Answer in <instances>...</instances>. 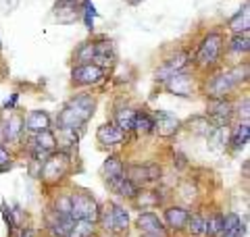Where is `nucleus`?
I'll return each mask as SVG.
<instances>
[{
  "label": "nucleus",
  "mask_w": 250,
  "mask_h": 237,
  "mask_svg": "<svg viewBox=\"0 0 250 237\" xmlns=\"http://www.w3.org/2000/svg\"><path fill=\"white\" fill-rule=\"evenodd\" d=\"M175 158H173V164H177V169H184V167H188V158L182 154V152H177V154H173Z\"/></svg>",
  "instance_id": "4c0bfd02"
},
{
  "label": "nucleus",
  "mask_w": 250,
  "mask_h": 237,
  "mask_svg": "<svg viewBox=\"0 0 250 237\" xmlns=\"http://www.w3.org/2000/svg\"><path fill=\"white\" fill-rule=\"evenodd\" d=\"M228 29L231 34H248V29H250V6H248V2L228 21Z\"/></svg>",
  "instance_id": "b1692460"
},
{
  "label": "nucleus",
  "mask_w": 250,
  "mask_h": 237,
  "mask_svg": "<svg viewBox=\"0 0 250 237\" xmlns=\"http://www.w3.org/2000/svg\"><path fill=\"white\" fill-rule=\"evenodd\" d=\"M106 187H108V192H111L113 196L121 198V200H134L136 194H138V187L131 183V181L125 177V175L106 181Z\"/></svg>",
  "instance_id": "a211bd4d"
},
{
  "label": "nucleus",
  "mask_w": 250,
  "mask_h": 237,
  "mask_svg": "<svg viewBox=\"0 0 250 237\" xmlns=\"http://www.w3.org/2000/svg\"><path fill=\"white\" fill-rule=\"evenodd\" d=\"M23 127L29 133H38V131H46L52 127V118L46 110H29L23 117Z\"/></svg>",
  "instance_id": "f3484780"
},
{
  "label": "nucleus",
  "mask_w": 250,
  "mask_h": 237,
  "mask_svg": "<svg viewBox=\"0 0 250 237\" xmlns=\"http://www.w3.org/2000/svg\"><path fill=\"white\" fill-rule=\"evenodd\" d=\"M88 62H94V40H88V42L80 44L73 52V67L88 65Z\"/></svg>",
  "instance_id": "7c9ffc66"
},
{
  "label": "nucleus",
  "mask_w": 250,
  "mask_h": 237,
  "mask_svg": "<svg viewBox=\"0 0 250 237\" xmlns=\"http://www.w3.org/2000/svg\"><path fill=\"white\" fill-rule=\"evenodd\" d=\"M184 231L190 237H205V215L190 210V217H188V223H186Z\"/></svg>",
  "instance_id": "c756f323"
},
{
  "label": "nucleus",
  "mask_w": 250,
  "mask_h": 237,
  "mask_svg": "<svg viewBox=\"0 0 250 237\" xmlns=\"http://www.w3.org/2000/svg\"><path fill=\"white\" fill-rule=\"evenodd\" d=\"M50 210L62 217H71V196L69 194H59L50 202Z\"/></svg>",
  "instance_id": "72a5a7b5"
},
{
  "label": "nucleus",
  "mask_w": 250,
  "mask_h": 237,
  "mask_svg": "<svg viewBox=\"0 0 250 237\" xmlns=\"http://www.w3.org/2000/svg\"><path fill=\"white\" fill-rule=\"evenodd\" d=\"M134 131L138 136H148V133L154 131V121L152 115L146 113V110H138L136 113V121H134Z\"/></svg>",
  "instance_id": "2f4dec72"
},
{
  "label": "nucleus",
  "mask_w": 250,
  "mask_h": 237,
  "mask_svg": "<svg viewBox=\"0 0 250 237\" xmlns=\"http://www.w3.org/2000/svg\"><path fill=\"white\" fill-rule=\"evenodd\" d=\"M246 235V223L242 220L238 212H228L223 215V231L221 237H244Z\"/></svg>",
  "instance_id": "4be33fe9"
},
{
  "label": "nucleus",
  "mask_w": 250,
  "mask_h": 237,
  "mask_svg": "<svg viewBox=\"0 0 250 237\" xmlns=\"http://www.w3.org/2000/svg\"><path fill=\"white\" fill-rule=\"evenodd\" d=\"M208 148L215 152H225L229 148V127H217L208 133Z\"/></svg>",
  "instance_id": "bb28decb"
},
{
  "label": "nucleus",
  "mask_w": 250,
  "mask_h": 237,
  "mask_svg": "<svg viewBox=\"0 0 250 237\" xmlns=\"http://www.w3.org/2000/svg\"><path fill=\"white\" fill-rule=\"evenodd\" d=\"M205 117L208 118L210 127H229L233 121V102L231 98H207Z\"/></svg>",
  "instance_id": "0eeeda50"
},
{
  "label": "nucleus",
  "mask_w": 250,
  "mask_h": 237,
  "mask_svg": "<svg viewBox=\"0 0 250 237\" xmlns=\"http://www.w3.org/2000/svg\"><path fill=\"white\" fill-rule=\"evenodd\" d=\"M23 131H25V127H23V117L19 113H15L2 123V139L9 141V144L19 141L23 138Z\"/></svg>",
  "instance_id": "412c9836"
},
{
  "label": "nucleus",
  "mask_w": 250,
  "mask_h": 237,
  "mask_svg": "<svg viewBox=\"0 0 250 237\" xmlns=\"http://www.w3.org/2000/svg\"><path fill=\"white\" fill-rule=\"evenodd\" d=\"M82 15H83V21H85V27L92 29L94 27V17H96V9H94V4L90 2V0H85L83 9H82Z\"/></svg>",
  "instance_id": "e433bc0d"
},
{
  "label": "nucleus",
  "mask_w": 250,
  "mask_h": 237,
  "mask_svg": "<svg viewBox=\"0 0 250 237\" xmlns=\"http://www.w3.org/2000/svg\"><path fill=\"white\" fill-rule=\"evenodd\" d=\"M75 220L71 217H62V215H57L48 208L46 212V231H48L50 237H67L69 231H71Z\"/></svg>",
  "instance_id": "2eb2a0df"
},
{
  "label": "nucleus",
  "mask_w": 250,
  "mask_h": 237,
  "mask_svg": "<svg viewBox=\"0 0 250 237\" xmlns=\"http://www.w3.org/2000/svg\"><path fill=\"white\" fill-rule=\"evenodd\" d=\"M96 231H98L96 223H90V220H75L67 237H96Z\"/></svg>",
  "instance_id": "473e14b6"
},
{
  "label": "nucleus",
  "mask_w": 250,
  "mask_h": 237,
  "mask_svg": "<svg viewBox=\"0 0 250 237\" xmlns=\"http://www.w3.org/2000/svg\"><path fill=\"white\" fill-rule=\"evenodd\" d=\"M188 217H190V210L179 206V204H171L163 210V223H165L167 231H173V233H182L186 229V223H188Z\"/></svg>",
  "instance_id": "ddd939ff"
},
{
  "label": "nucleus",
  "mask_w": 250,
  "mask_h": 237,
  "mask_svg": "<svg viewBox=\"0 0 250 237\" xmlns=\"http://www.w3.org/2000/svg\"><path fill=\"white\" fill-rule=\"evenodd\" d=\"M225 48H228L229 52H233V54H248V50H250V36L248 34H233L228 42H225Z\"/></svg>",
  "instance_id": "c85d7f7f"
},
{
  "label": "nucleus",
  "mask_w": 250,
  "mask_h": 237,
  "mask_svg": "<svg viewBox=\"0 0 250 237\" xmlns=\"http://www.w3.org/2000/svg\"><path fill=\"white\" fill-rule=\"evenodd\" d=\"M0 50H2V44H0Z\"/></svg>",
  "instance_id": "a19ab883"
},
{
  "label": "nucleus",
  "mask_w": 250,
  "mask_h": 237,
  "mask_svg": "<svg viewBox=\"0 0 250 237\" xmlns=\"http://www.w3.org/2000/svg\"><path fill=\"white\" fill-rule=\"evenodd\" d=\"M165 88L175 94V96H182V98H190L196 94L198 90V83H196V75L190 73V71H179V73H175L173 77L169 79V81L165 83Z\"/></svg>",
  "instance_id": "9d476101"
},
{
  "label": "nucleus",
  "mask_w": 250,
  "mask_h": 237,
  "mask_svg": "<svg viewBox=\"0 0 250 237\" xmlns=\"http://www.w3.org/2000/svg\"><path fill=\"white\" fill-rule=\"evenodd\" d=\"M223 231V212L213 210L205 217V237H221Z\"/></svg>",
  "instance_id": "cd10ccee"
},
{
  "label": "nucleus",
  "mask_w": 250,
  "mask_h": 237,
  "mask_svg": "<svg viewBox=\"0 0 250 237\" xmlns=\"http://www.w3.org/2000/svg\"><path fill=\"white\" fill-rule=\"evenodd\" d=\"M136 108L131 106H117L115 113H113V123L125 133H131L134 131V121H136Z\"/></svg>",
  "instance_id": "5701e85b"
},
{
  "label": "nucleus",
  "mask_w": 250,
  "mask_h": 237,
  "mask_svg": "<svg viewBox=\"0 0 250 237\" xmlns=\"http://www.w3.org/2000/svg\"><path fill=\"white\" fill-rule=\"evenodd\" d=\"M248 81V65H236L231 69L215 71L210 77L202 83L207 98H231L238 92L242 83Z\"/></svg>",
  "instance_id": "f03ea898"
},
{
  "label": "nucleus",
  "mask_w": 250,
  "mask_h": 237,
  "mask_svg": "<svg viewBox=\"0 0 250 237\" xmlns=\"http://www.w3.org/2000/svg\"><path fill=\"white\" fill-rule=\"evenodd\" d=\"M117 60V48L115 42L111 38H100L94 40V65L103 67L106 71V67H113Z\"/></svg>",
  "instance_id": "f8f14e48"
},
{
  "label": "nucleus",
  "mask_w": 250,
  "mask_h": 237,
  "mask_svg": "<svg viewBox=\"0 0 250 237\" xmlns=\"http://www.w3.org/2000/svg\"><path fill=\"white\" fill-rule=\"evenodd\" d=\"M106 71L103 67L88 62V65H75L71 69V85L75 88H90V85H98L104 79Z\"/></svg>",
  "instance_id": "6e6552de"
},
{
  "label": "nucleus",
  "mask_w": 250,
  "mask_h": 237,
  "mask_svg": "<svg viewBox=\"0 0 250 237\" xmlns=\"http://www.w3.org/2000/svg\"><path fill=\"white\" fill-rule=\"evenodd\" d=\"M125 2H129V4H134V6H136V4L142 2V0H125Z\"/></svg>",
  "instance_id": "ea45409f"
},
{
  "label": "nucleus",
  "mask_w": 250,
  "mask_h": 237,
  "mask_svg": "<svg viewBox=\"0 0 250 237\" xmlns=\"http://www.w3.org/2000/svg\"><path fill=\"white\" fill-rule=\"evenodd\" d=\"M125 177L138 189L152 187L163 179V167L159 162H136V164H125Z\"/></svg>",
  "instance_id": "39448f33"
},
{
  "label": "nucleus",
  "mask_w": 250,
  "mask_h": 237,
  "mask_svg": "<svg viewBox=\"0 0 250 237\" xmlns=\"http://www.w3.org/2000/svg\"><path fill=\"white\" fill-rule=\"evenodd\" d=\"M250 139V125L248 121H236L229 125V148L231 152H240L242 148H246Z\"/></svg>",
  "instance_id": "dca6fc26"
},
{
  "label": "nucleus",
  "mask_w": 250,
  "mask_h": 237,
  "mask_svg": "<svg viewBox=\"0 0 250 237\" xmlns=\"http://www.w3.org/2000/svg\"><path fill=\"white\" fill-rule=\"evenodd\" d=\"M127 136H129V133L121 131L115 123H103L96 129V139H98L100 148H115V146H119V144H123V141H127Z\"/></svg>",
  "instance_id": "4468645a"
},
{
  "label": "nucleus",
  "mask_w": 250,
  "mask_h": 237,
  "mask_svg": "<svg viewBox=\"0 0 250 237\" xmlns=\"http://www.w3.org/2000/svg\"><path fill=\"white\" fill-rule=\"evenodd\" d=\"M11 167H13V154H11V150L0 141V173L9 171Z\"/></svg>",
  "instance_id": "c9c22d12"
},
{
  "label": "nucleus",
  "mask_w": 250,
  "mask_h": 237,
  "mask_svg": "<svg viewBox=\"0 0 250 237\" xmlns=\"http://www.w3.org/2000/svg\"><path fill=\"white\" fill-rule=\"evenodd\" d=\"M223 50H225V36L219 29H210L208 34L202 38V42L196 50V57L192 60L196 67L202 71H213L219 62L223 60Z\"/></svg>",
  "instance_id": "7ed1b4c3"
},
{
  "label": "nucleus",
  "mask_w": 250,
  "mask_h": 237,
  "mask_svg": "<svg viewBox=\"0 0 250 237\" xmlns=\"http://www.w3.org/2000/svg\"><path fill=\"white\" fill-rule=\"evenodd\" d=\"M94 113H96V98L92 94H75L57 115V127L80 133L94 117Z\"/></svg>",
  "instance_id": "f257e3e1"
},
{
  "label": "nucleus",
  "mask_w": 250,
  "mask_h": 237,
  "mask_svg": "<svg viewBox=\"0 0 250 237\" xmlns=\"http://www.w3.org/2000/svg\"><path fill=\"white\" fill-rule=\"evenodd\" d=\"M131 202L138 208H154L163 204V194L159 187H142V189H138V194Z\"/></svg>",
  "instance_id": "aec40b11"
},
{
  "label": "nucleus",
  "mask_w": 250,
  "mask_h": 237,
  "mask_svg": "<svg viewBox=\"0 0 250 237\" xmlns=\"http://www.w3.org/2000/svg\"><path fill=\"white\" fill-rule=\"evenodd\" d=\"M152 121H154V131L159 138L163 139H171L175 133L182 129V121L173 115V113H167V110H156L152 115Z\"/></svg>",
  "instance_id": "9b49d317"
},
{
  "label": "nucleus",
  "mask_w": 250,
  "mask_h": 237,
  "mask_svg": "<svg viewBox=\"0 0 250 237\" xmlns=\"http://www.w3.org/2000/svg\"><path fill=\"white\" fill-rule=\"evenodd\" d=\"M71 218L73 220H90V223H96L100 206L90 192L85 189H73L71 194Z\"/></svg>",
  "instance_id": "423d86ee"
},
{
  "label": "nucleus",
  "mask_w": 250,
  "mask_h": 237,
  "mask_svg": "<svg viewBox=\"0 0 250 237\" xmlns=\"http://www.w3.org/2000/svg\"><path fill=\"white\" fill-rule=\"evenodd\" d=\"M100 175H103L104 183H106V181H111V179H117V177L125 175V162L121 160L119 156H108L106 160L103 162Z\"/></svg>",
  "instance_id": "a878e982"
},
{
  "label": "nucleus",
  "mask_w": 250,
  "mask_h": 237,
  "mask_svg": "<svg viewBox=\"0 0 250 237\" xmlns=\"http://www.w3.org/2000/svg\"><path fill=\"white\" fill-rule=\"evenodd\" d=\"M40 179L46 185H59L62 179H65L69 173H71V154L69 152H61V150H54V152L46 158L40 167Z\"/></svg>",
  "instance_id": "20e7f679"
},
{
  "label": "nucleus",
  "mask_w": 250,
  "mask_h": 237,
  "mask_svg": "<svg viewBox=\"0 0 250 237\" xmlns=\"http://www.w3.org/2000/svg\"><path fill=\"white\" fill-rule=\"evenodd\" d=\"M15 237H36V233H34V229L23 227V229H19V233H15Z\"/></svg>",
  "instance_id": "58836bf2"
},
{
  "label": "nucleus",
  "mask_w": 250,
  "mask_h": 237,
  "mask_svg": "<svg viewBox=\"0 0 250 237\" xmlns=\"http://www.w3.org/2000/svg\"><path fill=\"white\" fill-rule=\"evenodd\" d=\"M111 218H113V231L111 235H117V237H121L129 231V212L125 210L121 204H117V202H111Z\"/></svg>",
  "instance_id": "6ab92c4d"
},
{
  "label": "nucleus",
  "mask_w": 250,
  "mask_h": 237,
  "mask_svg": "<svg viewBox=\"0 0 250 237\" xmlns=\"http://www.w3.org/2000/svg\"><path fill=\"white\" fill-rule=\"evenodd\" d=\"M179 198L186 202V204H194L198 198V187L192 183V181H184L182 185H179Z\"/></svg>",
  "instance_id": "f704fd0d"
},
{
  "label": "nucleus",
  "mask_w": 250,
  "mask_h": 237,
  "mask_svg": "<svg viewBox=\"0 0 250 237\" xmlns=\"http://www.w3.org/2000/svg\"><path fill=\"white\" fill-rule=\"evenodd\" d=\"M136 229L144 237H169V231H167L165 223H163V218L156 215V212H150V210H144L138 215Z\"/></svg>",
  "instance_id": "1a4fd4ad"
},
{
  "label": "nucleus",
  "mask_w": 250,
  "mask_h": 237,
  "mask_svg": "<svg viewBox=\"0 0 250 237\" xmlns=\"http://www.w3.org/2000/svg\"><path fill=\"white\" fill-rule=\"evenodd\" d=\"M182 129H188L192 136H200V138H207L208 133L213 131V127H210L208 118L205 115H194V117H190L186 123H182Z\"/></svg>",
  "instance_id": "393cba45"
}]
</instances>
